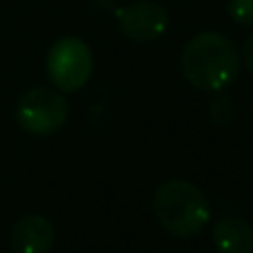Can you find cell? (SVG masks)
<instances>
[{
	"instance_id": "1",
	"label": "cell",
	"mask_w": 253,
	"mask_h": 253,
	"mask_svg": "<svg viewBox=\"0 0 253 253\" xmlns=\"http://www.w3.org/2000/svg\"><path fill=\"white\" fill-rule=\"evenodd\" d=\"M240 52L220 32H200L182 49V74L202 92H222L238 79Z\"/></svg>"
},
{
	"instance_id": "2",
	"label": "cell",
	"mask_w": 253,
	"mask_h": 253,
	"mask_svg": "<svg viewBox=\"0 0 253 253\" xmlns=\"http://www.w3.org/2000/svg\"><path fill=\"white\" fill-rule=\"evenodd\" d=\"M153 213L175 238H195L211 220V204L204 191L186 179H168L155 191Z\"/></svg>"
},
{
	"instance_id": "3",
	"label": "cell",
	"mask_w": 253,
	"mask_h": 253,
	"mask_svg": "<svg viewBox=\"0 0 253 253\" xmlns=\"http://www.w3.org/2000/svg\"><path fill=\"white\" fill-rule=\"evenodd\" d=\"M94 58L85 41L77 36H63L49 47L47 74L58 92H79L92 77Z\"/></svg>"
},
{
	"instance_id": "4",
	"label": "cell",
	"mask_w": 253,
	"mask_h": 253,
	"mask_svg": "<svg viewBox=\"0 0 253 253\" xmlns=\"http://www.w3.org/2000/svg\"><path fill=\"white\" fill-rule=\"evenodd\" d=\"M70 117V105L65 96L49 87H32L25 92L16 108L18 126L29 134L47 137L65 126Z\"/></svg>"
},
{
	"instance_id": "5",
	"label": "cell",
	"mask_w": 253,
	"mask_h": 253,
	"mask_svg": "<svg viewBox=\"0 0 253 253\" xmlns=\"http://www.w3.org/2000/svg\"><path fill=\"white\" fill-rule=\"evenodd\" d=\"M117 23L126 39L134 43H153L168 29V14L155 0H137L117 11Z\"/></svg>"
},
{
	"instance_id": "6",
	"label": "cell",
	"mask_w": 253,
	"mask_h": 253,
	"mask_svg": "<svg viewBox=\"0 0 253 253\" xmlns=\"http://www.w3.org/2000/svg\"><path fill=\"white\" fill-rule=\"evenodd\" d=\"M54 226L43 215H25L14 224L9 235L11 253H49L54 247Z\"/></svg>"
},
{
	"instance_id": "7",
	"label": "cell",
	"mask_w": 253,
	"mask_h": 253,
	"mask_svg": "<svg viewBox=\"0 0 253 253\" xmlns=\"http://www.w3.org/2000/svg\"><path fill=\"white\" fill-rule=\"evenodd\" d=\"M213 244L220 253H251L253 226L242 217H222L213 226Z\"/></svg>"
},
{
	"instance_id": "8",
	"label": "cell",
	"mask_w": 253,
	"mask_h": 253,
	"mask_svg": "<svg viewBox=\"0 0 253 253\" xmlns=\"http://www.w3.org/2000/svg\"><path fill=\"white\" fill-rule=\"evenodd\" d=\"M226 9H229V16L238 25L253 27V0H229Z\"/></svg>"
},
{
	"instance_id": "9",
	"label": "cell",
	"mask_w": 253,
	"mask_h": 253,
	"mask_svg": "<svg viewBox=\"0 0 253 253\" xmlns=\"http://www.w3.org/2000/svg\"><path fill=\"white\" fill-rule=\"evenodd\" d=\"M242 58H244V65H247L249 72H253V34L244 41V47H242Z\"/></svg>"
}]
</instances>
